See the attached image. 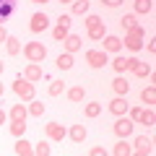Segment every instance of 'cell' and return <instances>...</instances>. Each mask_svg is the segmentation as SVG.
Wrapping results in <instances>:
<instances>
[{"label": "cell", "mask_w": 156, "mask_h": 156, "mask_svg": "<svg viewBox=\"0 0 156 156\" xmlns=\"http://www.w3.org/2000/svg\"><path fill=\"white\" fill-rule=\"evenodd\" d=\"M112 154H115V156H130V154H133V146H130L125 138H120L115 143V148H112Z\"/></svg>", "instance_id": "15"}, {"label": "cell", "mask_w": 156, "mask_h": 156, "mask_svg": "<svg viewBox=\"0 0 156 156\" xmlns=\"http://www.w3.org/2000/svg\"><path fill=\"white\" fill-rule=\"evenodd\" d=\"M23 130H26V120H13V122H11V133L16 135V138H21Z\"/></svg>", "instance_id": "26"}, {"label": "cell", "mask_w": 156, "mask_h": 156, "mask_svg": "<svg viewBox=\"0 0 156 156\" xmlns=\"http://www.w3.org/2000/svg\"><path fill=\"white\" fill-rule=\"evenodd\" d=\"M138 62H140V60H138V57H128V70H133V68H135V65H138Z\"/></svg>", "instance_id": "39"}, {"label": "cell", "mask_w": 156, "mask_h": 156, "mask_svg": "<svg viewBox=\"0 0 156 156\" xmlns=\"http://www.w3.org/2000/svg\"><path fill=\"white\" fill-rule=\"evenodd\" d=\"M130 112V120L133 122H138V117H140V107H133V109H128Z\"/></svg>", "instance_id": "36"}, {"label": "cell", "mask_w": 156, "mask_h": 156, "mask_svg": "<svg viewBox=\"0 0 156 156\" xmlns=\"http://www.w3.org/2000/svg\"><path fill=\"white\" fill-rule=\"evenodd\" d=\"M89 154H91V156H104V148H101V146H94Z\"/></svg>", "instance_id": "37"}, {"label": "cell", "mask_w": 156, "mask_h": 156, "mask_svg": "<svg viewBox=\"0 0 156 156\" xmlns=\"http://www.w3.org/2000/svg\"><path fill=\"white\" fill-rule=\"evenodd\" d=\"M107 37V29H104V21L96 23L94 29H89V39H94V42H101V39Z\"/></svg>", "instance_id": "18"}, {"label": "cell", "mask_w": 156, "mask_h": 156, "mask_svg": "<svg viewBox=\"0 0 156 156\" xmlns=\"http://www.w3.org/2000/svg\"><path fill=\"white\" fill-rule=\"evenodd\" d=\"M62 91H65V83H62V81H52V86H50V96H60Z\"/></svg>", "instance_id": "34"}, {"label": "cell", "mask_w": 156, "mask_h": 156, "mask_svg": "<svg viewBox=\"0 0 156 156\" xmlns=\"http://www.w3.org/2000/svg\"><path fill=\"white\" fill-rule=\"evenodd\" d=\"M146 50H148V52H156V42H146Z\"/></svg>", "instance_id": "41"}, {"label": "cell", "mask_w": 156, "mask_h": 156, "mask_svg": "<svg viewBox=\"0 0 156 156\" xmlns=\"http://www.w3.org/2000/svg\"><path fill=\"white\" fill-rule=\"evenodd\" d=\"M0 76H3V62H0Z\"/></svg>", "instance_id": "46"}, {"label": "cell", "mask_w": 156, "mask_h": 156, "mask_svg": "<svg viewBox=\"0 0 156 156\" xmlns=\"http://www.w3.org/2000/svg\"><path fill=\"white\" fill-rule=\"evenodd\" d=\"M5 117H8V115H5V112H3V109H0V125L5 122Z\"/></svg>", "instance_id": "43"}, {"label": "cell", "mask_w": 156, "mask_h": 156, "mask_svg": "<svg viewBox=\"0 0 156 156\" xmlns=\"http://www.w3.org/2000/svg\"><path fill=\"white\" fill-rule=\"evenodd\" d=\"M115 133H117V138H128L130 133H133V128H135V122L130 120V117H125V115H120V120H117L115 125Z\"/></svg>", "instance_id": "4"}, {"label": "cell", "mask_w": 156, "mask_h": 156, "mask_svg": "<svg viewBox=\"0 0 156 156\" xmlns=\"http://www.w3.org/2000/svg\"><path fill=\"white\" fill-rule=\"evenodd\" d=\"M5 39H8V31H5L3 26H0V42H5Z\"/></svg>", "instance_id": "42"}, {"label": "cell", "mask_w": 156, "mask_h": 156, "mask_svg": "<svg viewBox=\"0 0 156 156\" xmlns=\"http://www.w3.org/2000/svg\"><path fill=\"white\" fill-rule=\"evenodd\" d=\"M83 96H86L83 86H73V89H68V99H70V101H83Z\"/></svg>", "instance_id": "22"}, {"label": "cell", "mask_w": 156, "mask_h": 156, "mask_svg": "<svg viewBox=\"0 0 156 156\" xmlns=\"http://www.w3.org/2000/svg\"><path fill=\"white\" fill-rule=\"evenodd\" d=\"M151 8H154V3H151V0H135V13H140V16L151 13Z\"/></svg>", "instance_id": "25"}, {"label": "cell", "mask_w": 156, "mask_h": 156, "mask_svg": "<svg viewBox=\"0 0 156 156\" xmlns=\"http://www.w3.org/2000/svg\"><path fill=\"white\" fill-rule=\"evenodd\" d=\"M140 101H143V104H154L156 101V86H148V89L140 91Z\"/></svg>", "instance_id": "21"}, {"label": "cell", "mask_w": 156, "mask_h": 156, "mask_svg": "<svg viewBox=\"0 0 156 156\" xmlns=\"http://www.w3.org/2000/svg\"><path fill=\"white\" fill-rule=\"evenodd\" d=\"M13 91H16V96L21 101H31L34 99V83H31V81H26V78H21V76L13 81Z\"/></svg>", "instance_id": "3"}, {"label": "cell", "mask_w": 156, "mask_h": 156, "mask_svg": "<svg viewBox=\"0 0 156 156\" xmlns=\"http://www.w3.org/2000/svg\"><path fill=\"white\" fill-rule=\"evenodd\" d=\"M138 122H140V125H154V122H156V115H154V109H140Z\"/></svg>", "instance_id": "23"}, {"label": "cell", "mask_w": 156, "mask_h": 156, "mask_svg": "<svg viewBox=\"0 0 156 156\" xmlns=\"http://www.w3.org/2000/svg\"><path fill=\"white\" fill-rule=\"evenodd\" d=\"M57 23H65V26H70V16H65V13H62V16L57 18Z\"/></svg>", "instance_id": "40"}, {"label": "cell", "mask_w": 156, "mask_h": 156, "mask_svg": "<svg viewBox=\"0 0 156 156\" xmlns=\"http://www.w3.org/2000/svg\"><path fill=\"white\" fill-rule=\"evenodd\" d=\"M112 68H115L117 73H125L128 70V57H115V60H112Z\"/></svg>", "instance_id": "32"}, {"label": "cell", "mask_w": 156, "mask_h": 156, "mask_svg": "<svg viewBox=\"0 0 156 156\" xmlns=\"http://www.w3.org/2000/svg\"><path fill=\"white\" fill-rule=\"evenodd\" d=\"M57 68H60V70H70L73 68V55L70 52H62V55L57 57Z\"/></svg>", "instance_id": "20"}, {"label": "cell", "mask_w": 156, "mask_h": 156, "mask_svg": "<svg viewBox=\"0 0 156 156\" xmlns=\"http://www.w3.org/2000/svg\"><path fill=\"white\" fill-rule=\"evenodd\" d=\"M83 23H86V29H94L96 23H101V18H99V16H94V13H91V16H86V21H83Z\"/></svg>", "instance_id": "35"}, {"label": "cell", "mask_w": 156, "mask_h": 156, "mask_svg": "<svg viewBox=\"0 0 156 156\" xmlns=\"http://www.w3.org/2000/svg\"><path fill=\"white\" fill-rule=\"evenodd\" d=\"M89 13V0H73V16H86Z\"/></svg>", "instance_id": "19"}, {"label": "cell", "mask_w": 156, "mask_h": 156, "mask_svg": "<svg viewBox=\"0 0 156 156\" xmlns=\"http://www.w3.org/2000/svg\"><path fill=\"white\" fill-rule=\"evenodd\" d=\"M133 73L138 78H146V76H151V65H148V62H138V65L133 68Z\"/></svg>", "instance_id": "30"}, {"label": "cell", "mask_w": 156, "mask_h": 156, "mask_svg": "<svg viewBox=\"0 0 156 156\" xmlns=\"http://www.w3.org/2000/svg\"><path fill=\"white\" fill-rule=\"evenodd\" d=\"M99 112H101V104H99V101L86 104V117H99Z\"/></svg>", "instance_id": "33"}, {"label": "cell", "mask_w": 156, "mask_h": 156, "mask_svg": "<svg viewBox=\"0 0 156 156\" xmlns=\"http://www.w3.org/2000/svg\"><path fill=\"white\" fill-rule=\"evenodd\" d=\"M23 78H26V81H42V68L37 65V62H29L26 68H23Z\"/></svg>", "instance_id": "12"}, {"label": "cell", "mask_w": 156, "mask_h": 156, "mask_svg": "<svg viewBox=\"0 0 156 156\" xmlns=\"http://www.w3.org/2000/svg\"><path fill=\"white\" fill-rule=\"evenodd\" d=\"M68 29H70V26H65V23H57V26H55V31H52V37H55V42H62V39H65L68 34H70Z\"/></svg>", "instance_id": "27"}, {"label": "cell", "mask_w": 156, "mask_h": 156, "mask_svg": "<svg viewBox=\"0 0 156 156\" xmlns=\"http://www.w3.org/2000/svg\"><path fill=\"white\" fill-rule=\"evenodd\" d=\"M23 55H26L29 62H42L47 57V47L42 42H26L23 44Z\"/></svg>", "instance_id": "2"}, {"label": "cell", "mask_w": 156, "mask_h": 156, "mask_svg": "<svg viewBox=\"0 0 156 156\" xmlns=\"http://www.w3.org/2000/svg\"><path fill=\"white\" fill-rule=\"evenodd\" d=\"M5 52L8 55H18V52H21V39L18 37H8L5 39Z\"/></svg>", "instance_id": "17"}, {"label": "cell", "mask_w": 156, "mask_h": 156, "mask_svg": "<svg viewBox=\"0 0 156 156\" xmlns=\"http://www.w3.org/2000/svg\"><path fill=\"white\" fill-rule=\"evenodd\" d=\"M60 3H73V0H60Z\"/></svg>", "instance_id": "47"}, {"label": "cell", "mask_w": 156, "mask_h": 156, "mask_svg": "<svg viewBox=\"0 0 156 156\" xmlns=\"http://www.w3.org/2000/svg\"><path fill=\"white\" fill-rule=\"evenodd\" d=\"M109 112L112 115H125V112H128V101H125V96H117V99H112L109 101Z\"/></svg>", "instance_id": "13"}, {"label": "cell", "mask_w": 156, "mask_h": 156, "mask_svg": "<svg viewBox=\"0 0 156 156\" xmlns=\"http://www.w3.org/2000/svg\"><path fill=\"white\" fill-rule=\"evenodd\" d=\"M3 91H5V89H3V83H0V96H3Z\"/></svg>", "instance_id": "45"}, {"label": "cell", "mask_w": 156, "mask_h": 156, "mask_svg": "<svg viewBox=\"0 0 156 156\" xmlns=\"http://www.w3.org/2000/svg\"><path fill=\"white\" fill-rule=\"evenodd\" d=\"M47 26H50V18H47L44 13H34V16H31V23H29V29H31L34 34H39V31H44Z\"/></svg>", "instance_id": "8"}, {"label": "cell", "mask_w": 156, "mask_h": 156, "mask_svg": "<svg viewBox=\"0 0 156 156\" xmlns=\"http://www.w3.org/2000/svg\"><path fill=\"white\" fill-rule=\"evenodd\" d=\"M29 115L42 117V115H44V104H42V101H34V99H31V104H29Z\"/></svg>", "instance_id": "31"}, {"label": "cell", "mask_w": 156, "mask_h": 156, "mask_svg": "<svg viewBox=\"0 0 156 156\" xmlns=\"http://www.w3.org/2000/svg\"><path fill=\"white\" fill-rule=\"evenodd\" d=\"M101 3H104L107 8H117V5H120V3H122V0H101Z\"/></svg>", "instance_id": "38"}, {"label": "cell", "mask_w": 156, "mask_h": 156, "mask_svg": "<svg viewBox=\"0 0 156 156\" xmlns=\"http://www.w3.org/2000/svg\"><path fill=\"white\" fill-rule=\"evenodd\" d=\"M50 143H47V140H39V143H34V154L37 156H50Z\"/></svg>", "instance_id": "28"}, {"label": "cell", "mask_w": 156, "mask_h": 156, "mask_svg": "<svg viewBox=\"0 0 156 156\" xmlns=\"http://www.w3.org/2000/svg\"><path fill=\"white\" fill-rule=\"evenodd\" d=\"M44 130H47V138L50 140H62L68 135V130L62 128L60 122H50V125H44Z\"/></svg>", "instance_id": "7"}, {"label": "cell", "mask_w": 156, "mask_h": 156, "mask_svg": "<svg viewBox=\"0 0 156 156\" xmlns=\"http://www.w3.org/2000/svg\"><path fill=\"white\" fill-rule=\"evenodd\" d=\"M13 151H16L18 156H31L34 154V143H29V140L21 135V138L16 140V146H13Z\"/></svg>", "instance_id": "10"}, {"label": "cell", "mask_w": 156, "mask_h": 156, "mask_svg": "<svg viewBox=\"0 0 156 156\" xmlns=\"http://www.w3.org/2000/svg\"><path fill=\"white\" fill-rule=\"evenodd\" d=\"M68 135H70L73 143H83L86 140V125H73V128L68 130Z\"/></svg>", "instance_id": "14"}, {"label": "cell", "mask_w": 156, "mask_h": 156, "mask_svg": "<svg viewBox=\"0 0 156 156\" xmlns=\"http://www.w3.org/2000/svg\"><path fill=\"white\" fill-rule=\"evenodd\" d=\"M81 42H83V39L78 37V34H68V37L62 39V47H65V52H70V55H73V52L81 50Z\"/></svg>", "instance_id": "9"}, {"label": "cell", "mask_w": 156, "mask_h": 156, "mask_svg": "<svg viewBox=\"0 0 156 156\" xmlns=\"http://www.w3.org/2000/svg\"><path fill=\"white\" fill-rule=\"evenodd\" d=\"M86 62H89L91 68H104L109 60H107V52L104 50H89V52H86Z\"/></svg>", "instance_id": "5"}, {"label": "cell", "mask_w": 156, "mask_h": 156, "mask_svg": "<svg viewBox=\"0 0 156 156\" xmlns=\"http://www.w3.org/2000/svg\"><path fill=\"white\" fill-rule=\"evenodd\" d=\"M122 50V39L115 37V34H107L104 37V52H120Z\"/></svg>", "instance_id": "11"}, {"label": "cell", "mask_w": 156, "mask_h": 156, "mask_svg": "<svg viewBox=\"0 0 156 156\" xmlns=\"http://www.w3.org/2000/svg\"><path fill=\"white\" fill-rule=\"evenodd\" d=\"M133 154H140V156L154 154V140H151V138H146V135L135 138V143H133Z\"/></svg>", "instance_id": "6"}, {"label": "cell", "mask_w": 156, "mask_h": 156, "mask_svg": "<svg viewBox=\"0 0 156 156\" xmlns=\"http://www.w3.org/2000/svg\"><path fill=\"white\" fill-rule=\"evenodd\" d=\"M31 3H50V0H31Z\"/></svg>", "instance_id": "44"}, {"label": "cell", "mask_w": 156, "mask_h": 156, "mask_svg": "<svg viewBox=\"0 0 156 156\" xmlns=\"http://www.w3.org/2000/svg\"><path fill=\"white\" fill-rule=\"evenodd\" d=\"M26 107H23V104H13L11 107V120H26Z\"/></svg>", "instance_id": "24"}, {"label": "cell", "mask_w": 156, "mask_h": 156, "mask_svg": "<svg viewBox=\"0 0 156 156\" xmlns=\"http://www.w3.org/2000/svg\"><path fill=\"white\" fill-rule=\"evenodd\" d=\"M112 89L117 91V96H125V94H128V91H130V83H128V81H125L122 76H117L115 81H112Z\"/></svg>", "instance_id": "16"}, {"label": "cell", "mask_w": 156, "mask_h": 156, "mask_svg": "<svg viewBox=\"0 0 156 156\" xmlns=\"http://www.w3.org/2000/svg\"><path fill=\"white\" fill-rule=\"evenodd\" d=\"M143 37H146L143 26H133V29H125V39H122V44L128 47V50L138 52V50H143Z\"/></svg>", "instance_id": "1"}, {"label": "cell", "mask_w": 156, "mask_h": 156, "mask_svg": "<svg viewBox=\"0 0 156 156\" xmlns=\"http://www.w3.org/2000/svg\"><path fill=\"white\" fill-rule=\"evenodd\" d=\"M120 23H122V29H133V26H138V18H135V13H125L120 18Z\"/></svg>", "instance_id": "29"}]
</instances>
